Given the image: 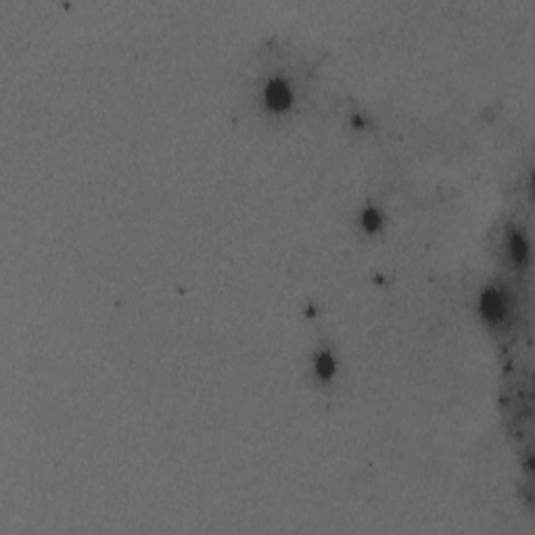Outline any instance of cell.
I'll return each mask as SVG.
<instances>
[{
  "mask_svg": "<svg viewBox=\"0 0 535 535\" xmlns=\"http://www.w3.org/2000/svg\"><path fill=\"white\" fill-rule=\"evenodd\" d=\"M508 306H510V297L500 286H487L483 289L479 297V312L483 316V320H487L489 324H500L508 316Z\"/></svg>",
  "mask_w": 535,
  "mask_h": 535,
  "instance_id": "6da1fadb",
  "label": "cell"
},
{
  "mask_svg": "<svg viewBox=\"0 0 535 535\" xmlns=\"http://www.w3.org/2000/svg\"><path fill=\"white\" fill-rule=\"evenodd\" d=\"M264 103L274 113L289 111L291 105H293V90H291L289 82L283 80V78H274V80L266 82V86H264Z\"/></svg>",
  "mask_w": 535,
  "mask_h": 535,
  "instance_id": "7a4b0ae2",
  "label": "cell"
},
{
  "mask_svg": "<svg viewBox=\"0 0 535 535\" xmlns=\"http://www.w3.org/2000/svg\"><path fill=\"white\" fill-rule=\"evenodd\" d=\"M508 255L516 266H523L529 259V241L519 228H512L508 232Z\"/></svg>",
  "mask_w": 535,
  "mask_h": 535,
  "instance_id": "3957f363",
  "label": "cell"
},
{
  "mask_svg": "<svg viewBox=\"0 0 535 535\" xmlns=\"http://www.w3.org/2000/svg\"><path fill=\"white\" fill-rule=\"evenodd\" d=\"M314 368H316V375H318L320 378H324V380H328V378L335 377L337 362H335L333 353H331V351H320V353H316Z\"/></svg>",
  "mask_w": 535,
  "mask_h": 535,
  "instance_id": "277c9868",
  "label": "cell"
},
{
  "mask_svg": "<svg viewBox=\"0 0 535 535\" xmlns=\"http://www.w3.org/2000/svg\"><path fill=\"white\" fill-rule=\"evenodd\" d=\"M362 228L366 230V232H377L378 228L383 226V216H380V212L375 209V207H366L364 212H362Z\"/></svg>",
  "mask_w": 535,
  "mask_h": 535,
  "instance_id": "5b68a950",
  "label": "cell"
}]
</instances>
